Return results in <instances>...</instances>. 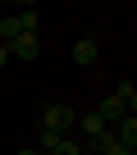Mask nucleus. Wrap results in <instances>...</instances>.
Instances as JSON below:
<instances>
[{
  "label": "nucleus",
  "mask_w": 137,
  "mask_h": 155,
  "mask_svg": "<svg viewBox=\"0 0 137 155\" xmlns=\"http://www.w3.org/2000/svg\"><path fill=\"white\" fill-rule=\"evenodd\" d=\"M41 128L46 132H55V137H68L78 128V114L68 110V105H46V114H41Z\"/></svg>",
  "instance_id": "f257e3e1"
},
{
  "label": "nucleus",
  "mask_w": 137,
  "mask_h": 155,
  "mask_svg": "<svg viewBox=\"0 0 137 155\" xmlns=\"http://www.w3.org/2000/svg\"><path fill=\"white\" fill-rule=\"evenodd\" d=\"M9 55H18V59H37V55H41V32H18V41L9 46Z\"/></svg>",
  "instance_id": "f03ea898"
},
{
  "label": "nucleus",
  "mask_w": 137,
  "mask_h": 155,
  "mask_svg": "<svg viewBox=\"0 0 137 155\" xmlns=\"http://www.w3.org/2000/svg\"><path fill=\"white\" fill-rule=\"evenodd\" d=\"M114 141H119L123 150H137V114H128V119L114 123Z\"/></svg>",
  "instance_id": "7ed1b4c3"
},
{
  "label": "nucleus",
  "mask_w": 137,
  "mask_h": 155,
  "mask_svg": "<svg viewBox=\"0 0 137 155\" xmlns=\"http://www.w3.org/2000/svg\"><path fill=\"white\" fill-rule=\"evenodd\" d=\"M96 59H101V46H96L92 37H82V41L73 46V64H78V68H92Z\"/></svg>",
  "instance_id": "20e7f679"
},
{
  "label": "nucleus",
  "mask_w": 137,
  "mask_h": 155,
  "mask_svg": "<svg viewBox=\"0 0 137 155\" xmlns=\"http://www.w3.org/2000/svg\"><path fill=\"white\" fill-rule=\"evenodd\" d=\"M78 128H82V137H87V141H96V137H105V132H110V123H105L96 110H92V114H82V119H78Z\"/></svg>",
  "instance_id": "39448f33"
},
{
  "label": "nucleus",
  "mask_w": 137,
  "mask_h": 155,
  "mask_svg": "<svg viewBox=\"0 0 137 155\" xmlns=\"http://www.w3.org/2000/svg\"><path fill=\"white\" fill-rule=\"evenodd\" d=\"M96 114H101V119H105V123H110V128H114V123H119V119H128V110H123V105H119V101H114V96H105V101H101V110H96Z\"/></svg>",
  "instance_id": "423d86ee"
},
{
  "label": "nucleus",
  "mask_w": 137,
  "mask_h": 155,
  "mask_svg": "<svg viewBox=\"0 0 137 155\" xmlns=\"http://www.w3.org/2000/svg\"><path fill=\"white\" fill-rule=\"evenodd\" d=\"M110 96H114V101H119V105H123V110H128V114H132V110H137V87H132V82H119V87H114V91H110Z\"/></svg>",
  "instance_id": "0eeeda50"
},
{
  "label": "nucleus",
  "mask_w": 137,
  "mask_h": 155,
  "mask_svg": "<svg viewBox=\"0 0 137 155\" xmlns=\"http://www.w3.org/2000/svg\"><path fill=\"white\" fill-rule=\"evenodd\" d=\"M14 23H18V32H37V23H41V14H37L32 5H28V9H18V14H14Z\"/></svg>",
  "instance_id": "6e6552de"
},
{
  "label": "nucleus",
  "mask_w": 137,
  "mask_h": 155,
  "mask_svg": "<svg viewBox=\"0 0 137 155\" xmlns=\"http://www.w3.org/2000/svg\"><path fill=\"white\" fill-rule=\"evenodd\" d=\"M55 146H59V137H55V132H46V128H41V132H37V150H41V155H50V150H55Z\"/></svg>",
  "instance_id": "1a4fd4ad"
},
{
  "label": "nucleus",
  "mask_w": 137,
  "mask_h": 155,
  "mask_svg": "<svg viewBox=\"0 0 137 155\" xmlns=\"http://www.w3.org/2000/svg\"><path fill=\"white\" fill-rule=\"evenodd\" d=\"M78 146H82L78 137H59V146H55L50 155H78Z\"/></svg>",
  "instance_id": "9d476101"
},
{
  "label": "nucleus",
  "mask_w": 137,
  "mask_h": 155,
  "mask_svg": "<svg viewBox=\"0 0 137 155\" xmlns=\"http://www.w3.org/2000/svg\"><path fill=\"white\" fill-rule=\"evenodd\" d=\"M5 64H9V46L0 41V68H5Z\"/></svg>",
  "instance_id": "9b49d317"
},
{
  "label": "nucleus",
  "mask_w": 137,
  "mask_h": 155,
  "mask_svg": "<svg viewBox=\"0 0 137 155\" xmlns=\"http://www.w3.org/2000/svg\"><path fill=\"white\" fill-rule=\"evenodd\" d=\"M18 155H41V150H37V146H23V150H18Z\"/></svg>",
  "instance_id": "f8f14e48"
},
{
  "label": "nucleus",
  "mask_w": 137,
  "mask_h": 155,
  "mask_svg": "<svg viewBox=\"0 0 137 155\" xmlns=\"http://www.w3.org/2000/svg\"><path fill=\"white\" fill-rule=\"evenodd\" d=\"M78 155H96V150H92V146H78Z\"/></svg>",
  "instance_id": "ddd939ff"
}]
</instances>
